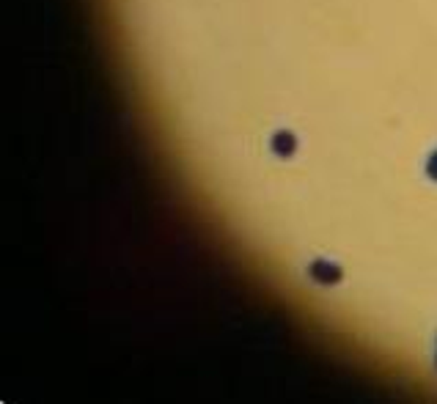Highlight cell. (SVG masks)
<instances>
[{
	"label": "cell",
	"mask_w": 437,
	"mask_h": 404,
	"mask_svg": "<svg viewBox=\"0 0 437 404\" xmlns=\"http://www.w3.org/2000/svg\"><path fill=\"white\" fill-rule=\"evenodd\" d=\"M308 275H311V281H316L322 286H336V283H341L344 270L339 264L327 261V258H316V261L308 264Z\"/></svg>",
	"instance_id": "cell-1"
},
{
	"label": "cell",
	"mask_w": 437,
	"mask_h": 404,
	"mask_svg": "<svg viewBox=\"0 0 437 404\" xmlns=\"http://www.w3.org/2000/svg\"><path fill=\"white\" fill-rule=\"evenodd\" d=\"M270 149H273V155L281 157V160L294 157V152H297V138H294V132H289V130L275 132V135L270 138Z\"/></svg>",
	"instance_id": "cell-2"
},
{
	"label": "cell",
	"mask_w": 437,
	"mask_h": 404,
	"mask_svg": "<svg viewBox=\"0 0 437 404\" xmlns=\"http://www.w3.org/2000/svg\"><path fill=\"white\" fill-rule=\"evenodd\" d=\"M427 170H429V176H432V179H437V152L432 155V157H429V165H427Z\"/></svg>",
	"instance_id": "cell-3"
}]
</instances>
